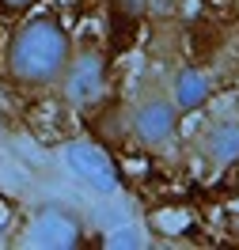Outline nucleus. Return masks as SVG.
<instances>
[{
	"instance_id": "obj_4",
	"label": "nucleus",
	"mask_w": 239,
	"mask_h": 250,
	"mask_svg": "<svg viewBox=\"0 0 239 250\" xmlns=\"http://www.w3.org/2000/svg\"><path fill=\"white\" fill-rule=\"evenodd\" d=\"M84 239V228H80V216L68 208V205H42L34 212L31 224V243L34 247H76Z\"/></svg>"
},
{
	"instance_id": "obj_1",
	"label": "nucleus",
	"mask_w": 239,
	"mask_h": 250,
	"mask_svg": "<svg viewBox=\"0 0 239 250\" xmlns=\"http://www.w3.org/2000/svg\"><path fill=\"white\" fill-rule=\"evenodd\" d=\"M72 57V38L57 16H31L16 27L4 49V76L16 87L38 91L61 80L65 64Z\"/></svg>"
},
{
	"instance_id": "obj_8",
	"label": "nucleus",
	"mask_w": 239,
	"mask_h": 250,
	"mask_svg": "<svg viewBox=\"0 0 239 250\" xmlns=\"http://www.w3.org/2000/svg\"><path fill=\"white\" fill-rule=\"evenodd\" d=\"M110 12L122 23H137V19H144V12H148V0H110Z\"/></svg>"
},
{
	"instance_id": "obj_3",
	"label": "nucleus",
	"mask_w": 239,
	"mask_h": 250,
	"mask_svg": "<svg viewBox=\"0 0 239 250\" xmlns=\"http://www.w3.org/2000/svg\"><path fill=\"white\" fill-rule=\"evenodd\" d=\"M178 122L182 114L167 87H148L129 106V137L144 152H167L178 141Z\"/></svg>"
},
{
	"instance_id": "obj_2",
	"label": "nucleus",
	"mask_w": 239,
	"mask_h": 250,
	"mask_svg": "<svg viewBox=\"0 0 239 250\" xmlns=\"http://www.w3.org/2000/svg\"><path fill=\"white\" fill-rule=\"evenodd\" d=\"M61 95L72 110H99L103 99H107V87H110V76H107V49L99 46L95 38H84V42H72V57L61 72Z\"/></svg>"
},
{
	"instance_id": "obj_9",
	"label": "nucleus",
	"mask_w": 239,
	"mask_h": 250,
	"mask_svg": "<svg viewBox=\"0 0 239 250\" xmlns=\"http://www.w3.org/2000/svg\"><path fill=\"white\" fill-rule=\"evenodd\" d=\"M34 4H38V0H0V8H8V12H27Z\"/></svg>"
},
{
	"instance_id": "obj_10",
	"label": "nucleus",
	"mask_w": 239,
	"mask_h": 250,
	"mask_svg": "<svg viewBox=\"0 0 239 250\" xmlns=\"http://www.w3.org/2000/svg\"><path fill=\"white\" fill-rule=\"evenodd\" d=\"M236 118H239V95H236Z\"/></svg>"
},
{
	"instance_id": "obj_7",
	"label": "nucleus",
	"mask_w": 239,
	"mask_h": 250,
	"mask_svg": "<svg viewBox=\"0 0 239 250\" xmlns=\"http://www.w3.org/2000/svg\"><path fill=\"white\" fill-rule=\"evenodd\" d=\"M171 99H175L178 114H194V110H201L213 99V80L201 72V68H194V64H182L171 80Z\"/></svg>"
},
{
	"instance_id": "obj_6",
	"label": "nucleus",
	"mask_w": 239,
	"mask_h": 250,
	"mask_svg": "<svg viewBox=\"0 0 239 250\" xmlns=\"http://www.w3.org/2000/svg\"><path fill=\"white\" fill-rule=\"evenodd\" d=\"M201 152L213 167H228L239 159V118L228 114V118H217L201 129Z\"/></svg>"
},
{
	"instance_id": "obj_5",
	"label": "nucleus",
	"mask_w": 239,
	"mask_h": 250,
	"mask_svg": "<svg viewBox=\"0 0 239 250\" xmlns=\"http://www.w3.org/2000/svg\"><path fill=\"white\" fill-rule=\"evenodd\" d=\"M65 167L76 174L80 182H87L91 189H114L118 186V171H114L110 156L99 148V144H68L65 148Z\"/></svg>"
}]
</instances>
